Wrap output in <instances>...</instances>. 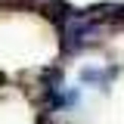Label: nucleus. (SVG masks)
Listing matches in <instances>:
<instances>
[{
  "label": "nucleus",
  "instance_id": "f257e3e1",
  "mask_svg": "<svg viewBox=\"0 0 124 124\" xmlns=\"http://www.w3.org/2000/svg\"><path fill=\"white\" fill-rule=\"evenodd\" d=\"M115 75H118L115 65H108V68H84L81 71V81L84 84H93V87H108V81Z\"/></svg>",
  "mask_w": 124,
  "mask_h": 124
}]
</instances>
